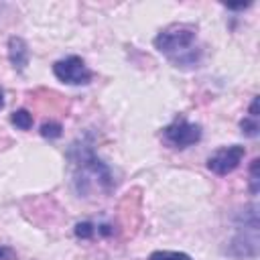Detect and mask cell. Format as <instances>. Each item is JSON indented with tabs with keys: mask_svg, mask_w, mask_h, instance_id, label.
<instances>
[{
	"mask_svg": "<svg viewBox=\"0 0 260 260\" xmlns=\"http://www.w3.org/2000/svg\"><path fill=\"white\" fill-rule=\"evenodd\" d=\"M12 258H14V252L10 248L0 246V260H12Z\"/></svg>",
	"mask_w": 260,
	"mask_h": 260,
	"instance_id": "13",
	"label": "cell"
},
{
	"mask_svg": "<svg viewBox=\"0 0 260 260\" xmlns=\"http://www.w3.org/2000/svg\"><path fill=\"white\" fill-rule=\"evenodd\" d=\"M246 154V148L240 146V144H232V146H223V148H217L213 154L207 156V169L219 177H225L230 175L232 171H236L242 162Z\"/></svg>",
	"mask_w": 260,
	"mask_h": 260,
	"instance_id": "5",
	"label": "cell"
},
{
	"mask_svg": "<svg viewBox=\"0 0 260 260\" xmlns=\"http://www.w3.org/2000/svg\"><path fill=\"white\" fill-rule=\"evenodd\" d=\"M154 49L165 55L175 67L191 69L201 61V47L197 45V26L191 22H173L154 37Z\"/></svg>",
	"mask_w": 260,
	"mask_h": 260,
	"instance_id": "1",
	"label": "cell"
},
{
	"mask_svg": "<svg viewBox=\"0 0 260 260\" xmlns=\"http://www.w3.org/2000/svg\"><path fill=\"white\" fill-rule=\"evenodd\" d=\"M2 108H4V91L0 89V110H2Z\"/></svg>",
	"mask_w": 260,
	"mask_h": 260,
	"instance_id": "15",
	"label": "cell"
},
{
	"mask_svg": "<svg viewBox=\"0 0 260 260\" xmlns=\"http://www.w3.org/2000/svg\"><path fill=\"white\" fill-rule=\"evenodd\" d=\"M10 122H12L18 130H30V126H32V114H30L28 110H24V108L14 110V112L10 114Z\"/></svg>",
	"mask_w": 260,
	"mask_h": 260,
	"instance_id": "7",
	"label": "cell"
},
{
	"mask_svg": "<svg viewBox=\"0 0 260 260\" xmlns=\"http://www.w3.org/2000/svg\"><path fill=\"white\" fill-rule=\"evenodd\" d=\"M258 167H260V158H254L252 165H250V193L252 195H258V189H260V177H258Z\"/></svg>",
	"mask_w": 260,
	"mask_h": 260,
	"instance_id": "11",
	"label": "cell"
},
{
	"mask_svg": "<svg viewBox=\"0 0 260 260\" xmlns=\"http://www.w3.org/2000/svg\"><path fill=\"white\" fill-rule=\"evenodd\" d=\"M93 234H95V225L91 221H79L75 225V236L81 238V240H89Z\"/></svg>",
	"mask_w": 260,
	"mask_h": 260,
	"instance_id": "12",
	"label": "cell"
},
{
	"mask_svg": "<svg viewBox=\"0 0 260 260\" xmlns=\"http://www.w3.org/2000/svg\"><path fill=\"white\" fill-rule=\"evenodd\" d=\"M250 116L252 118H258V95L252 100V104H250Z\"/></svg>",
	"mask_w": 260,
	"mask_h": 260,
	"instance_id": "14",
	"label": "cell"
},
{
	"mask_svg": "<svg viewBox=\"0 0 260 260\" xmlns=\"http://www.w3.org/2000/svg\"><path fill=\"white\" fill-rule=\"evenodd\" d=\"M8 59L14 71L22 73L28 65V45L20 37H10L8 39Z\"/></svg>",
	"mask_w": 260,
	"mask_h": 260,
	"instance_id": "6",
	"label": "cell"
},
{
	"mask_svg": "<svg viewBox=\"0 0 260 260\" xmlns=\"http://www.w3.org/2000/svg\"><path fill=\"white\" fill-rule=\"evenodd\" d=\"M69 160L77 169L75 181H83V187L87 185V177H91L104 189H112V185H114L112 171L108 169L106 162H102L98 158V154L93 152V146L91 144H87L83 140L71 144V148H69Z\"/></svg>",
	"mask_w": 260,
	"mask_h": 260,
	"instance_id": "2",
	"label": "cell"
},
{
	"mask_svg": "<svg viewBox=\"0 0 260 260\" xmlns=\"http://www.w3.org/2000/svg\"><path fill=\"white\" fill-rule=\"evenodd\" d=\"M240 130H242V134H246V136H250V138H256V136H258V130H260L258 120L252 118V116L240 120Z\"/></svg>",
	"mask_w": 260,
	"mask_h": 260,
	"instance_id": "10",
	"label": "cell"
},
{
	"mask_svg": "<svg viewBox=\"0 0 260 260\" xmlns=\"http://www.w3.org/2000/svg\"><path fill=\"white\" fill-rule=\"evenodd\" d=\"M162 138L173 146V148H187L193 146L201 140V126L195 122H189L185 118H177L169 126L162 128Z\"/></svg>",
	"mask_w": 260,
	"mask_h": 260,
	"instance_id": "3",
	"label": "cell"
},
{
	"mask_svg": "<svg viewBox=\"0 0 260 260\" xmlns=\"http://www.w3.org/2000/svg\"><path fill=\"white\" fill-rule=\"evenodd\" d=\"M148 260H193L185 252H175V250H156L148 256Z\"/></svg>",
	"mask_w": 260,
	"mask_h": 260,
	"instance_id": "8",
	"label": "cell"
},
{
	"mask_svg": "<svg viewBox=\"0 0 260 260\" xmlns=\"http://www.w3.org/2000/svg\"><path fill=\"white\" fill-rule=\"evenodd\" d=\"M61 134H63V126H61L59 122L49 120V122H45V124L41 126V136H43V138L55 140V138H59Z\"/></svg>",
	"mask_w": 260,
	"mask_h": 260,
	"instance_id": "9",
	"label": "cell"
},
{
	"mask_svg": "<svg viewBox=\"0 0 260 260\" xmlns=\"http://www.w3.org/2000/svg\"><path fill=\"white\" fill-rule=\"evenodd\" d=\"M53 73L61 83H67V85H87L91 81V71L83 63V59L77 55H69L65 59L55 61Z\"/></svg>",
	"mask_w": 260,
	"mask_h": 260,
	"instance_id": "4",
	"label": "cell"
}]
</instances>
